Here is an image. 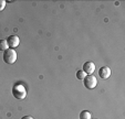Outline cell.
Listing matches in <instances>:
<instances>
[{
    "instance_id": "1",
    "label": "cell",
    "mask_w": 125,
    "mask_h": 119,
    "mask_svg": "<svg viewBox=\"0 0 125 119\" xmlns=\"http://www.w3.org/2000/svg\"><path fill=\"white\" fill-rule=\"evenodd\" d=\"M12 95H13V97L16 98V99L22 101L27 96V91L23 87V85L17 83V84H14L13 87H12Z\"/></svg>"
},
{
    "instance_id": "2",
    "label": "cell",
    "mask_w": 125,
    "mask_h": 119,
    "mask_svg": "<svg viewBox=\"0 0 125 119\" xmlns=\"http://www.w3.org/2000/svg\"><path fill=\"white\" fill-rule=\"evenodd\" d=\"M3 61L7 64H13L17 61V52L13 49H8L3 52Z\"/></svg>"
},
{
    "instance_id": "3",
    "label": "cell",
    "mask_w": 125,
    "mask_h": 119,
    "mask_svg": "<svg viewBox=\"0 0 125 119\" xmlns=\"http://www.w3.org/2000/svg\"><path fill=\"white\" fill-rule=\"evenodd\" d=\"M83 81H84V86L86 87L87 89L95 88V86H96V84H97V79L94 75H86Z\"/></svg>"
},
{
    "instance_id": "4",
    "label": "cell",
    "mask_w": 125,
    "mask_h": 119,
    "mask_svg": "<svg viewBox=\"0 0 125 119\" xmlns=\"http://www.w3.org/2000/svg\"><path fill=\"white\" fill-rule=\"evenodd\" d=\"M7 43H8L9 49H14V47H17L20 44V39L17 35H10L7 39Z\"/></svg>"
},
{
    "instance_id": "5",
    "label": "cell",
    "mask_w": 125,
    "mask_h": 119,
    "mask_svg": "<svg viewBox=\"0 0 125 119\" xmlns=\"http://www.w3.org/2000/svg\"><path fill=\"white\" fill-rule=\"evenodd\" d=\"M82 71L86 75H92L95 71V64L93 63V62H90V61L85 62V63L83 64V70Z\"/></svg>"
},
{
    "instance_id": "6",
    "label": "cell",
    "mask_w": 125,
    "mask_h": 119,
    "mask_svg": "<svg viewBox=\"0 0 125 119\" xmlns=\"http://www.w3.org/2000/svg\"><path fill=\"white\" fill-rule=\"evenodd\" d=\"M99 76L102 79H107L111 76V68L107 67V66H102L99 70Z\"/></svg>"
},
{
    "instance_id": "7",
    "label": "cell",
    "mask_w": 125,
    "mask_h": 119,
    "mask_svg": "<svg viewBox=\"0 0 125 119\" xmlns=\"http://www.w3.org/2000/svg\"><path fill=\"white\" fill-rule=\"evenodd\" d=\"M8 49H9V46H8L7 40H0V51L5 52L6 50H8Z\"/></svg>"
},
{
    "instance_id": "8",
    "label": "cell",
    "mask_w": 125,
    "mask_h": 119,
    "mask_svg": "<svg viewBox=\"0 0 125 119\" xmlns=\"http://www.w3.org/2000/svg\"><path fill=\"white\" fill-rule=\"evenodd\" d=\"M80 119H91V112L87 110H83L80 114Z\"/></svg>"
},
{
    "instance_id": "9",
    "label": "cell",
    "mask_w": 125,
    "mask_h": 119,
    "mask_svg": "<svg viewBox=\"0 0 125 119\" xmlns=\"http://www.w3.org/2000/svg\"><path fill=\"white\" fill-rule=\"evenodd\" d=\"M85 76H86V74H85L83 71H78V72H76V78L78 79H84Z\"/></svg>"
},
{
    "instance_id": "10",
    "label": "cell",
    "mask_w": 125,
    "mask_h": 119,
    "mask_svg": "<svg viewBox=\"0 0 125 119\" xmlns=\"http://www.w3.org/2000/svg\"><path fill=\"white\" fill-rule=\"evenodd\" d=\"M6 3L7 2H6L5 0H0V11H2V10L6 8Z\"/></svg>"
},
{
    "instance_id": "11",
    "label": "cell",
    "mask_w": 125,
    "mask_h": 119,
    "mask_svg": "<svg viewBox=\"0 0 125 119\" xmlns=\"http://www.w3.org/2000/svg\"><path fill=\"white\" fill-rule=\"evenodd\" d=\"M21 119H34L33 117H31V116H24V117H22Z\"/></svg>"
}]
</instances>
